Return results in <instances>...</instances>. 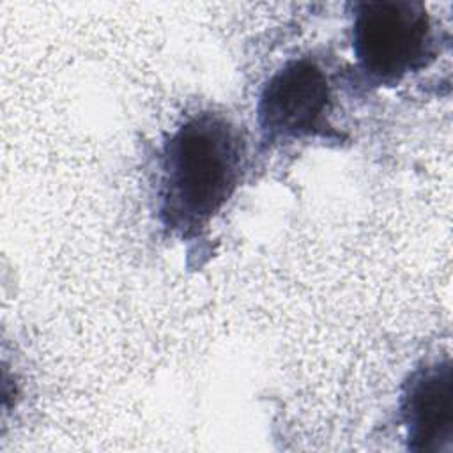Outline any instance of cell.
<instances>
[{
    "label": "cell",
    "mask_w": 453,
    "mask_h": 453,
    "mask_svg": "<svg viewBox=\"0 0 453 453\" xmlns=\"http://www.w3.org/2000/svg\"><path fill=\"white\" fill-rule=\"evenodd\" d=\"M248 165L241 127L226 115L202 110L166 136L159 154L157 216L165 230L198 237L235 195Z\"/></svg>",
    "instance_id": "obj_1"
},
{
    "label": "cell",
    "mask_w": 453,
    "mask_h": 453,
    "mask_svg": "<svg viewBox=\"0 0 453 453\" xmlns=\"http://www.w3.org/2000/svg\"><path fill=\"white\" fill-rule=\"evenodd\" d=\"M350 46L356 67L372 85L393 87L437 55L425 4L377 0L352 4Z\"/></svg>",
    "instance_id": "obj_2"
},
{
    "label": "cell",
    "mask_w": 453,
    "mask_h": 453,
    "mask_svg": "<svg viewBox=\"0 0 453 453\" xmlns=\"http://www.w3.org/2000/svg\"><path fill=\"white\" fill-rule=\"evenodd\" d=\"M331 110V83L320 64L310 57L285 62L265 80L257 101L262 147L311 138L340 142L342 133L329 120Z\"/></svg>",
    "instance_id": "obj_3"
},
{
    "label": "cell",
    "mask_w": 453,
    "mask_h": 453,
    "mask_svg": "<svg viewBox=\"0 0 453 453\" xmlns=\"http://www.w3.org/2000/svg\"><path fill=\"white\" fill-rule=\"evenodd\" d=\"M398 418L407 449L453 451V368L449 357L423 363L402 384Z\"/></svg>",
    "instance_id": "obj_4"
}]
</instances>
